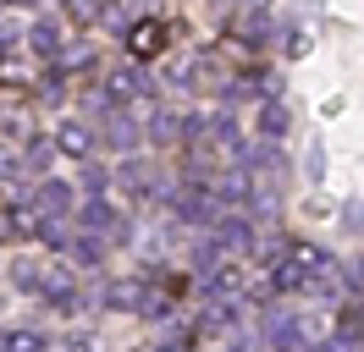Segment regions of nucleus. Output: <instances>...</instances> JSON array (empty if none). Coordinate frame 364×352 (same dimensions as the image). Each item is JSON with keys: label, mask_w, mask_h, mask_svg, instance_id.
<instances>
[{"label": "nucleus", "mask_w": 364, "mask_h": 352, "mask_svg": "<svg viewBox=\"0 0 364 352\" xmlns=\"http://www.w3.org/2000/svg\"><path fill=\"white\" fill-rule=\"evenodd\" d=\"M160 352H177V347H160Z\"/></svg>", "instance_id": "nucleus-26"}, {"label": "nucleus", "mask_w": 364, "mask_h": 352, "mask_svg": "<svg viewBox=\"0 0 364 352\" xmlns=\"http://www.w3.org/2000/svg\"><path fill=\"white\" fill-rule=\"evenodd\" d=\"M259 132H265V138H282V132H287V110L276 105V99L259 110Z\"/></svg>", "instance_id": "nucleus-17"}, {"label": "nucleus", "mask_w": 364, "mask_h": 352, "mask_svg": "<svg viewBox=\"0 0 364 352\" xmlns=\"http://www.w3.org/2000/svg\"><path fill=\"white\" fill-rule=\"evenodd\" d=\"M144 297H149V286H144V281H111L105 292H100V303H105V308H133V314H144Z\"/></svg>", "instance_id": "nucleus-6"}, {"label": "nucleus", "mask_w": 364, "mask_h": 352, "mask_svg": "<svg viewBox=\"0 0 364 352\" xmlns=\"http://www.w3.org/2000/svg\"><path fill=\"white\" fill-rule=\"evenodd\" d=\"M100 99L105 105H138V99H149V77H144V66H116L105 88H100Z\"/></svg>", "instance_id": "nucleus-1"}, {"label": "nucleus", "mask_w": 364, "mask_h": 352, "mask_svg": "<svg viewBox=\"0 0 364 352\" xmlns=\"http://www.w3.org/2000/svg\"><path fill=\"white\" fill-rule=\"evenodd\" d=\"M83 182H89V198H100V193H105V182H111V176L100 171V165H89V171H83Z\"/></svg>", "instance_id": "nucleus-21"}, {"label": "nucleus", "mask_w": 364, "mask_h": 352, "mask_svg": "<svg viewBox=\"0 0 364 352\" xmlns=\"http://www.w3.org/2000/svg\"><path fill=\"white\" fill-rule=\"evenodd\" d=\"M0 352H45V336H39V330H6V336H0Z\"/></svg>", "instance_id": "nucleus-15"}, {"label": "nucleus", "mask_w": 364, "mask_h": 352, "mask_svg": "<svg viewBox=\"0 0 364 352\" xmlns=\"http://www.w3.org/2000/svg\"><path fill=\"white\" fill-rule=\"evenodd\" d=\"M61 88H67V83H61V72H50L45 83H39V99H50V105H61V99H67Z\"/></svg>", "instance_id": "nucleus-20"}, {"label": "nucleus", "mask_w": 364, "mask_h": 352, "mask_svg": "<svg viewBox=\"0 0 364 352\" xmlns=\"http://www.w3.org/2000/svg\"><path fill=\"white\" fill-rule=\"evenodd\" d=\"M55 352H89V341H83V336H72L67 347H55Z\"/></svg>", "instance_id": "nucleus-25"}, {"label": "nucleus", "mask_w": 364, "mask_h": 352, "mask_svg": "<svg viewBox=\"0 0 364 352\" xmlns=\"http://www.w3.org/2000/svg\"><path fill=\"white\" fill-rule=\"evenodd\" d=\"M45 160H50V143H33V149H28V165H33V171H39Z\"/></svg>", "instance_id": "nucleus-24"}, {"label": "nucleus", "mask_w": 364, "mask_h": 352, "mask_svg": "<svg viewBox=\"0 0 364 352\" xmlns=\"http://www.w3.org/2000/svg\"><path fill=\"white\" fill-rule=\"evenodd\" d=\"M227 28H232V33H243V39H271V11L249 6V11H237Z\"/></svg>", "instance_id": "nucleus-11"}, {"label": "nucleus", "mask_w": 364, "mask_h": 352, "mask_svg": "<svg viewBox=\"0 0 364 352\" xmlns=\"http://www.w3.org/2000/svg\"><path fill=\"white\" fill-rule=\"evenodd\" d=\"M188 127H193V116H177V110H155V121H149V138H155V143H188Z\"/></svg>", "instance_id": "nucleus-7"}, {"label": "nucleus", "mask_w": 364, "mask_h": 352, "mask_svg": "<svg viewBox=\"0 0 364 352\" xmlns=\"http://www.w3.org/2000/svg\"><path fill=\"white\" fill-rule=\"evenodd\" d=\"M215 248H232V253H249V248H254L249 215H221V220H215Z\"/></svg>", "instance_id": "nucleus-4"}, {"label": "nucleus", "mask_w": 364, "mask_h": 352, "mask_svg": "<svg viewBox=\"0 0 364 352\" xmlns=\"http://www.w3.org/2000/svg\"><path fill=\"white\" fill-rule=\"evenodd\" d=\"M105 143H111V149H133L138 143L133 116H105Z\"/></svg>", "instance_id": "nucleus-14"}, {"label": "nucleus", "mask_w": 364, "mask_h": 352, "mask_svg": "<svg viewBox=\"0 0 364 352\" xmlns=\"http://www.w3.org/2000/svg\"><path fill=\"white\" fill-rule=\"evenodd\" d=\"M100 17H105V11L89 6V0H77V6H72V22H100Z\"/></svg>", "instance_id": "nucleus-22"}, {"label": "nucleus", "mask_w": 364, "mask_h": 352, "mask_svg": "<svg viewBox=\"0 0 364 352\" xmlns=\"http://www.w3.org/2000/svg\"><path fill=\"white\" fill-rule=\"evenodd\" d=\"M55 143H61L67 154H77V160H89V149H94V138H89V127H83V121H61Z\"/></svg>", "instance_id": "nucleus-12"}, {"label": "nucleus", "mask_w": 364, "mask_h": 352, "mask_svg": "<svg viewBox=\"0 0 364 352\" xmlns=\"http://www.w3.org/2000/svg\"><path fill=\"white\" fill-rule=\"evenodd\" d=\"M265 341H271V347H298V341H304V325H293L287 314H271V319H265Z\"/></svg>", "instance_id": "nucleus-13"}, {"label": "nucleus", "mask_w": 364, "mask_h": 352, "mask_svg": "<svg viewBox=\"0 0 364 352\" xmlns=\"http://www.w3.org/2000/svg\"><path fill=\"white\" fill-rule=\"evenodd\" d=\"M0 132H11V138H33L28 110H6V105H0Z\"/></svg>", "instance_id": "nucleus-16"}, {"label": "nucleus", "mask_w": 364, "mask_h": 352, "mask_svg": "<svg viewBox=\"0 0 364 352\" xmlns=\"http://www.w3.org/2000/svg\"><path fill=\"white\" fill-rule=\"evenodd\" d=\"M83 231L105 248V242H127V220L116 215L105 198H89V209H83Z\"/></svg>", "instance_id": "nucleus-2"}, {"label": "nucleus", "mask_w": 364, "mask_h": 352, "mask_svg": "<svg viewBox=\"0 0 364 352\" xmlns=\"http://www.w3.org/2000/svg\"><path fill=\"white\" fill-rule=\"evenodd\" d=\"M28 39H33V50H39L45 61H55V55H61V17H33Z\"/></svg>", "instance_id": "nucleus-8"}, {"label": "nucleus", "mask_w": 364, "mask_h": 352, "mask_svg": "<svg viewBox=\"0 0 364 352\" xmlns=\"http://www.w3.org/2000/svg\"><path fill=\"white\" fill-rule=\"evenodd\" d=\"M237 286H243V275H237V270H215V275H210V297H232Z\"/></svg>", "instance_id": "nucleus-18"}, {"label": "nucleus", "mask_w": 364, "mask_h": 352, "mask_svg": "<svg viewBox=\"0 0 364 352\" xmlns=\"http://www.w3.org/2000/svg\"><path fill=\"white\" fill-rule=\"evenodd\" d=\"M249 204L254 215H276V187H249Z\"/></svg>", "instance_id": "nucleus-19"}, {"label": "nucleus", "mask_w": 364, "mask_h": 352, "mask_svg": "<svg viewBox=\"0 0 364 352\" xmlns=\"http://www.w3.org/2000/svg\"><path fill=\"white\" fill-rule=\"evenodd\" d=\"M304 165H309V176H315V182H320V171H326V154H320V143H315V149H309V160H304Z\"/></svg>", "instance_id": "nucleus-23"}, {"label": "nucleus", "mask_w": 364, "mask_h": 352, "mask_svg": "<svg viewBox=\"0 0 364 352\" xmlns=\"http://www.w3.org/2000/svg\"><path fill=\"white\" fill-rule=\"evenodd\" d=\"M160 44H166V22H160V17H138L133 28H127V50H133V61L160 55Z\"/></svg>", "instance_id": "nucleus-3"}, {"label": "nucleus", "mask_w": 364, "mask_h": 352, "mask_svg": "<svg viewBox=\"0 0 364 352\" xmlns=\"http://www.w3.org/2000/svg\"><path fill=\"white\" fill-rule=\"evenodd\" d=\"M155 165H149V160H127V165H122V187H127V193H138V198H149L155 193Z\"/></svg>", "instance_id": "nucleus-10"}, {"label": "nucleus", "mask_w": 364, "mask_h": 352, "mask_svg": "<svg viewBox=\"0 0 364 352\" xmlns=\"http://www.w3.org/2000/svg\"><path fill=\"white\" fill-rule=\"evenodd\" d=\"M67 204H72V193H67V182H39V193H33V209H39V220H61L67 215Z\"/></svg>", "instance_id": "nucleus-5"}, {"label": "nucleus", "mask_w": 364, "mask_h": 352, "mask_svg": "<svg viewBox=\"0 0 364 352\" xmlns=\"http://www.w3.org/2000/svg\"><path fill=\"white\" fill-rule=\"evenodd\" d=\"M28 231H39V209H33V204L0 209V237H28Z\"/></svg>", "instance_id": "nucleus-9"}]
</instances>
